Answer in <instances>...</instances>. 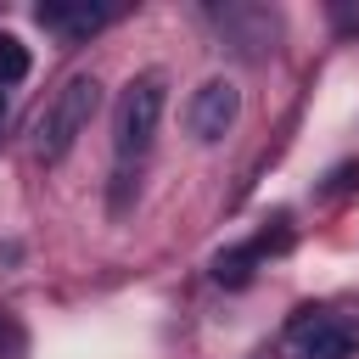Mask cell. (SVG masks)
I'll return each mask as SVG.
<instances>
[{"mask_svg":"<svg viewBox=\"0 0 359 359\" xmlns=\"http://www.w3.org/2000/svg\"><path fill=\"white\" fill-rule=\"evenodd\" d=\"M0 118H6V84H0Z\"/></svg>","mask_w":359,"mask_h":359,"instance_id":"cell-11","label":"cell"},{"mask_svg":"<svg viewBox=\"0 0 359 359\" xmlns=\"http://www.w3.org/2000/svg\"><path fill=\"white\" fill-rule=\"evenodd\" d=\"M331 17H337L342 34H359V6H331Z\"/></svg>","mask_w":359,"mask_h":359,"instance_id":"cell-10","label":"cell"},{"mask_svg":"<svg viewBox=\"0 0 359 359\" xmlns=\"http://www.w3.org/2000/svg\"><path fill=\"white\" fill-rule=\"evenodd\" d=\"M28 79V45L17 34H0V84H17Z\"/></svg>","mask_w":359,"mask_h":359,"instance_id":"cell-8","label":"cell"},{"mask_svg":"<svg viewBox=\"0 0 359 359\" xmlns=\"http://www.w3.org/2000/svg\"><path fill=\"white\" fill-rule=\"evenodd\" d=\"M112 17H118L112 0H39V6H34V22H39L45 34H56L62 45H79V39L101 34Z\"/></svg>","mask_w":359,"mask_h":359,"instance_id":"cell-3","label":"cell"},{"mask_svg":"<svg viewBox=\"0 0 359 359\" xmlns=\"http://www.w3.org/2000/svg\"><path fill=\"white\" fill-rule=\"evenodd\" d=\"M236 118H241V90H236L230 79H208V84L191 95V107H185V123H191V135H196L202 146L224 140Z\"/></svg>","mask_w":359,"mask_h":359,"instance_id":"cell-4","label":"cell"},{"mask_svg":"<svg viewBox=\"0 0 359 359\" xmlns=\"http://www.w3.org/2000/svg\"><path fill=\"white\" fill-rule=\"evenodd\" d=\"M359 353V320L331 314L297 331V359H353Z\"/></svg>","mask_w":359,"mask_h":359,"instance_id":"cell-5","label":"cell"},{"mask_svg":"<svg viewBox=\"0 0 359 359\" xmlns=\"http://www.w3.org/2000/svg\"><path fill=\"white\" fill-rule=\"evenodd\" d=\"M95 107H101V84H95L90 73H73V79L50 95V107L39 112V123H34V151H39V163H62V157L73 151V140L90 129Z\"/></svg>","mask_w":359,"mask_h":359,"instance_id":"cell-1","label":"cell"},{"mask_svg":"<svg viewBox=\"0 0 359 359\" xmlns=\"http://www.w3.org/2000/svg\"><path fill=\"white\" fill-rule=\"evenodd\" d=\"M292 236H280V241H269V236H258V241H247V247H230V252H219L213 258V280L219 286H247L252 280V264L269 252V247H286Z\"/></svg>","mask_w":359,"mask_h":359,"instance_id":"cell-7","label":"cell"},{"mask_svg":"<svg viewBox=\"0 0 359 359\" xmlns=\"http://www.w3.org/2000/svg\"><path fill=\"white\" fill-rule=\"evenodd\" d=\"M348 191H359V163H342V168H331V180H325V196H348Z\"/></svg>","mask_w":359,"mask_h":359,"instance_id":"cell-9","label":"cell"},{"mask_svg":"<svg viewBox=\"0 0 359 359\" xmlns=\"http://www.w3.org/2000/svg\"><path fill=\"white\" fill-rule=\"evenodd\" d=\"M213 22L230 34L241 56H264V45H275V17L258 6H213Z\"/></svg>","mask_w":359,"mask_h":359,"instance_id":"cell-6","label":"cell"},{"mask_svg":"<svg viewBox=\"0 0 359 359\" xmlns=\"http://www.w3.org/2000/svg\"><path fill=\"white\" fill-rule=\"evenodd\" d=\"M157 118H163V73L129 79V90L118 95V112H112V151L123 163L129 157H146V146L157 135Z\"/></svg>","mask_w":359,"mask_h":359,"instance_id":"cell-2","label":"cell"}]
</instances>
